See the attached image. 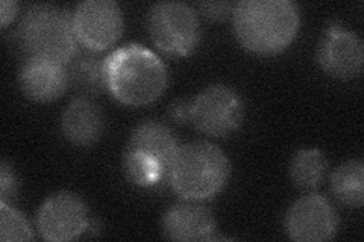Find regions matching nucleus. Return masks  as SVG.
<instances>
[{
    "mask_svg": "<svg viewBox=\"0 0 364 242\" xmlns=\"http://www.w3.org/2000/svg\"><path fill=\"white\" fill-rule=\"evenodd\" d=\"M79 45L88 52H104L116 44L124 29L123 13L112 0H85L73 13Z\"/></svg>",
    "mask_w": 364,
    "mask_h": 242,
    "instance_id": "obj_7",
    "label": "nucleus"
},
{
    "mask_svg": "<svg viewBox=\"0 0 364 242\" xmlns=\"http://www.w3.org/2000/svg\"><path fill=\"white\" fill-rule=\"evenodd\" d=\"M232 14L238 43L258 56L282 53L301 26L299 9L290 0H243Z\"/></svg>",
    "mask_w": 364,
    "mask_h": 242,
    "instance_id": "obj_1",
    "label": "nucleus"
},
{
    "mask_svg": "<svg viewBox=\"0 0 364 242\" xmlns=\"http://www.w3.org/2000/svg\"><path fill=\"white\" fill-rule=\"evenodd\" d=\"M123 170L127 177L139 187H154L166 176L167 168L156 159L135 150H124Z\"/></svg>",
    "mask_w": 364,
    "mask_h": 242,
    "instance_id": "obj_18",
    "label": "nucleus"
},
{
    "mask_svg": "<svg viewBox=\"0 0 364 242\" xmlns=\"http://www.w3.org/2000/svg\"><path fill=\"white\" fill-rule=\"evenodd\" d=\"M105 89L128 106L151 105L164 94L167 70L164 62L141 44H127L104 60Z\"/></svg>",
    "mask_w": 364,
    "mask_h": 242,
    "instance_id": "obj_2",
    "label": "nucleus"
},
{
    "mask_svg": "<svg viewBox=\"0 0 364 242\" xmlns=\"http://www.w3.org/2000/svg\"><path fill=\"white\" fill-rule=\"evenodd\" d=\"M147 31L159 50L175 57L191 55L200 41L199 17L182 2L154 5L147 14Z\"/></svg>",
    "mask_w": 364,
    "mask_h": 242,
    "instance_id": "obj_5",
    "label": "nucleus"
},
{
    "mask_svg": "<svg viewBox=\"0 0 364 242\" xmlns=\"http://www.w3.org/2000/svg\"><path fill=\"white\" fill-rule=\"evenodd\" d=\"M231 164L222 148L207 141L181 145L168 167L173 191L184 200L200 202L215 197L230 180Z\"/></svg>",
    "mask_w": 364,
    "mask_h": 242,
    "instance_id": "obj_3",
    "label": "nucleus"
},
{
    "mask_svg": "<svg viewBox=\"0 0 364 242\" xmlns=\"http://www.w3.org/2000/svg\"><path fill=\"white\" fill-rule=\"evenodd\" d=\"M20 5L16 0H2L0 4V17H2V28H8L9 23L18 14Z\"/></svg>",
    "mask_w": 364,
    "mask_h": 242,
    "instance_id": "obj_23",
    "label": "nucleus"
},
{
    "mask_svg": "<svg viewBox=\"0 0 364 242\" xmlns=\"http://www.w3.org/2000/svg\"><path fill=\"white\" fill-rule=\"evenodd\" d=\"M67 72L68 82L82 97L99 94L102 89H105L104 61L97 60L93 52H77L67 64Z\"/></svg>",
    "mask_w": 364,
    "mask_h": 242,
    "instance_id": "obj_15",
    "label": "nucleus"
},
{
    "mask_svg": "<svg viewBox=\"0 0 364 242\" xmlns=\"http://www.w3.org/2000/svg\"><path fill=\"white\" fill-rule=\"evenodd\" d=\"M326 171L328 163L321 150H299L291 158L290 177L294 185L301 189H311L321 185L326 176Z\"/></svg>",
    "mask_w": 364,
    "mask_h": 242,
    "instance_id": "obj_17",
    "label": "nucleus"
},
{
    "mask_svg": "<svg viewBox=\"0 0 364 242\" xmlns=\"http://www.w3.org/2000/svg\"><path fill=\"white\" fill-rule=\"evenodd\" d=\"M0 239L4 242L33 239L26 216L8 203H0Z\"/></svg>",
    "mask_w": 364,
    "mask_h": 242,
    "instance_id": "obj_19",
    "label": "nucleus"
},
{
    "mask_svg": "<svg viewBox=\"0 0 364 242\" xmlns=\"http://www.w3.org/2000/svg\"><path fill=\"white\" fill-rule=\"evenodd\" d=\"M18 191L17 176L6 160L0 165V203H11L14 202Z\"/></svg>",
    "mask_w": 364,
    "mask_h": 242,
    "instance_id": "obj_20",
    "label": "nucleus"
},
{
    "mask_svg": "<svg viewBox=\"0 0 364 242\" xmlns=\"http://www.w3.org/2000/svg\"><path fill=\"white\" fill-rule=\"evenodd\" d=\"M63 133L77 147L96 144L104 133V115L88 97H77L68 103L63 114Z\"/></svg>",
    "mask_w": 364,
    "mask_h": 242,
    "instance_id": "obj_13",
    "label": "nucleus"
},
{
    "mask_svg": "<svg viewBox=\"0 0 364 242\" xmlns=\"http://www.w3.org/2000/svg\"><path fill=\"white\" fill-rule=\"evenodd\" d=\"M318 65L336 79H354L361 75L364 64V45L355 32L340 25H329L317 52Z\"/></svg>",
    "mask_w": 364,
    "mask_h": 242,
    "instance_id": "obj_10",
    "label": "nucleus"
},
{
    "mask_svg": "<svg viewBox=\"0 0 364 242\" xmlns=\"http://www.w3.org/2000/svg\"><path fill=\"white\" fill-rule=\"evenodd\" d=\"M127 148L156 159L168 171L179 145L175 133L168 126L159 121L147 120L135 126Z\"/></svg>",
    "mask_w": 364,
    "mask_h": 242,
    "instance_id": "obj_14",
    "label": "nucleus"
},
{
    "mask_svg": "<svg viewBox=\"0 0 364 242\" xmlns=\"http://www.w3.org/2000/svg\"><path fill=\"white\" fill-rule=\"evenodd\" d=\"M214 232L215 220L211 211L191 200L168 207L163 216V233L170 241H211Z\"/></svg>",
    "mask_w": 364,
    "mask_h": 242,
    "instance_id": "obj_12",
    "label": "nucleus"
},
{
    "mask_svg": "<svg viewBox=\"0 0 364 242\" xmlns=\"http://www.w3.org/2000/svg\"><path fill=\"white\" fill-rule=\"evenodd\" d=\"M18 82L23 94L38 103L58 100L70 85L65 64L37 57H26L20 68Z\"/></svg>",
    "mask_w": 364,
    "mask_h": 242,
    "instance_id": "obj_11",
    "label": "nucleus"
},
{
    "mask_svg": "<svg viewBox=\"0 0 364 242\" xmlns=\"http://www.w3.org/2000/svg\"><path fill=\"white\" fill-rule=\"evenodd\" d=\"M331 189L341 204L360 209L364 203V165L360 159L348 160L333 172Z\"/></svg>",
    "mask_w": 364,
    "mask_h": 242,
    "instance_id": "obj_16",
    "label": "nucleus"
},
{
    "mask_svg": "<svg viewBox=\"0 0 364 242\" xmlns=\"http://www.w3.org/2000/svg\"><path fill=\"white\" fill-rule=\"evenodd\" d=\"M37 226L41 238L46 241H73L85 233L90 226L87 204L73 192H56L41 204Z\"/></svg>",
    "mask_w": 364,
    "mask_h": 242,
    "instance_id": "obj_8",
    "label": "nucleus"
},
{
    "mask_svg": "<svg viewBox=\"0 0 364 242\" xmlns=\"http://www.w3.org/2000/svg\"><path fill=\"white\" fill-rule=\"evenodd\" d=\"M199 6L205 16H208L211 18H222L230 14L231 11H234L235 5L228 4V2H207V4L203 2Z\"/></svg>",
    "mask_w": 364,
    "mask_h": 242,
    "instance_id": "obj_22",
    "label": "nucleus"
},
{
    "mask_svg": "<svg viewBox=\"0 0 364 242\" xmlns=\"http://www.w3.org/2000/svg\"><path fill=\"white\" fill-rule=\"evenodd\" d=\"M168 117L175 123H188L191 119V100L179 99L168 106Z\"/></svg>",
    "mask_w": 364,
    "mask_h": 242,
    "instance_id": "obj_21",
    "label": "nucleus"
},
{
    "mask_svg": "<svg viewBox=\"0 0 364 242\" xmlns=\"http://www.w3.org/2000/svg\"><path fill=\"white\" fill-rule=\"evenodd\" d=\"M243 119L245 103L242 96L226 85H211L191 100L190 121L207 136H230L240 128Z\"/></svg>",
    "mask_w": 364,
    "mask_h": 242,
    "instance_id": "obj_6",
    "label": "nucleus"
},
{
    "mask_svg": "<svg viewBox=\"0 0 364 242\" xmlns=\"http://www.w3.org/2000/svg\"><path fill=\"white\" fill-rule=\"evenodd\" d=\"M26 57L68 64L79 52L73 16L55 5L31 6L17 31Z\"/></svg>",
    "mask_w": 364,
    "mask_h": 242,
    "instance_id": "obj_4",
    "label": "nucleus"
},
{
    "mask_svg": "<svg viewBox=\"0 0 364 242\" xmlns=\"http://www.w3.org/2000/svg\"><path fill=\"white\" fill-rule=\"evenodd\" d=\"M284 227L296 242H323L336 236L338 216L323 195L309 194L290 206Z\"/></svg>",
    "mask_w": 364,
    "mask_h": 242,
    "instance_id": "obj_9",
    "label": "nucleus"
}]
</instances>
